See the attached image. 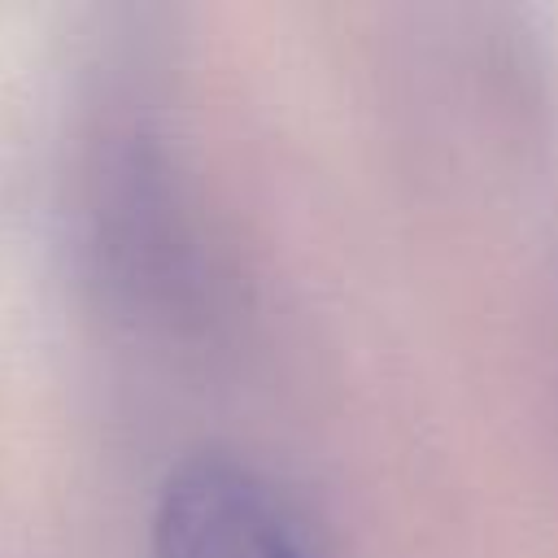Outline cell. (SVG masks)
Segmentation results:
<instances>
[{
  "instance_id": "1",
  "label": "cell",
  "mask_w": 558,
  "mask_h": 558,
  "mask_svg": "<svg viewBox=\"0 0 558 558\" xmlns=\"http://www.w3.org/2000/svg\"><path fill=\"white\" fill-rule=\"evenodd\" d=\"M153 558H310L270 488L231 458L183 462L153 514Z\"/></svg>"
}]
</instances>
